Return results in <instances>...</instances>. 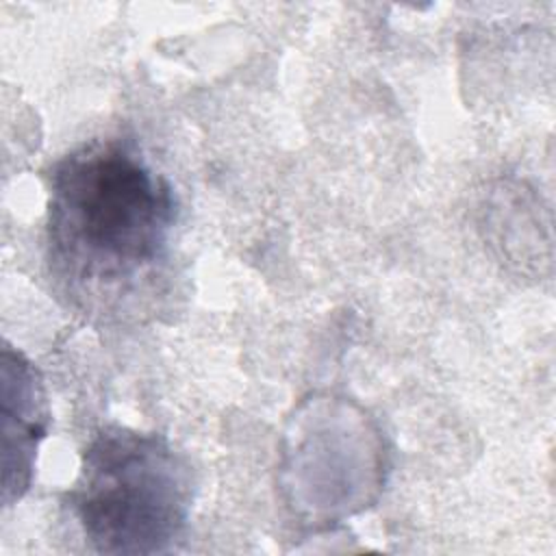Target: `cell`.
Returning a JSON list of instances; mask_svg holds the SVG:
<instances>
[{
    "label": "cell",
    "instance_id": "obj_1",
    "mask_svg": "<svg viewBox=\"0 0 556 556\" xmlns=\"http://www.w3.org/2000/svg\"><path fill=\"white\" fill-rule=\"evenodd\" d=\"M176 193L132 139H91L50 174L46 263L59 295L98 324L156 313L172 267Z\"/></svg>",
    "mask_w": 556,
    "mask_h": 556
},
{
    "label": "cell",
    "instance_id": "obj_2",
    "mask_svg": "<svg viewBox=\"0 0 556 556\" xmlns=\"http://www.w3.org/2000/svg\"><path fill=\"white\" fill-rule=\"evenodd\" d=\"M193 495V469L167 437L104 426L83 452L67 504L96 554L150 556L180 541Z\"/></svg>",
    "mask_w": 556,
    "mask_h": 556
},
{
    "label": "cell",
    "instance_id": "obj_3",
    "mask_svg": "<svg viewBox=\"0 0 556 556\" xmlns=\"http://www.w3.org/2000/svg\"><path fill=\"white\" fill-rule=\"evenodd\" d=\"M4 363L15 374L13 382L2 369L4 384L15 393L13 400L4 391V504H11L30 484L35 450L48 426V408L37 369L9 348H4Z\"/></svg>",
    "mask_w": 556,
    "mask_h": 556
}]
</instances>
